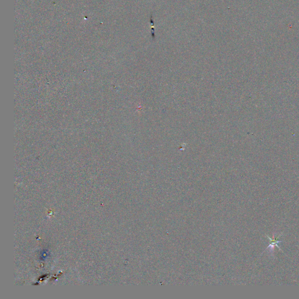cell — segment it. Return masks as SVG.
I'll use <instances>...</instances> for the list:
<instances>
[{
	"label": "cell",
	"instance_id": "obj_1",
	"mask_svg": "<svg viewBox=\"0 0 299 299\" xmlns=\"http://www.w3.org/2000/svg\"><path fill=\"white\" fill-rule=\"evenodd\" d=\"M267 237H268V239L270 240V244L266 248V250H270V251L272 252L274 251V248L275 247H277L280 250H281V249L279 248V247L278 246L277 244L279 243V242H281L282 241H280V240H277V238H276L275 237V235L274 234L273 235V237L271 239V237H269L268 236H267Z\"/></svg>",
	"mask_w": 299,
	"mask_h": 299
}]
</instances>
